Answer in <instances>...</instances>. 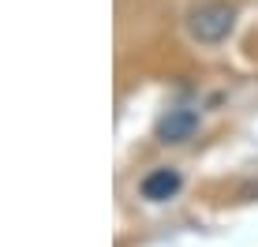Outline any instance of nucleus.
Returning <instances> with one entry per match:
<instances>
[{"instance_id":"1","label":"nucleus","mask_w":258,"mask_h":247,"mask_svg":"<svg viewBox=\"0 0 258 247\" xmlns=\"http://www.w3.org/2000/svg\"><path fill=\"white\" fill-rule=\"evenodd\" d=\"M232 26H236V8L225 4V0H210V4L191 12V34L199 41H206V45L225 41L232 34Z\"/></svg>"},{"instance_id":"2","label":"nucleus","mask_w":258,"mask_h":247,"mask_svg":"<svg viewBox=\"0 0 258 247\" xmlns=\"http://www.w3.org/2000/svg\"><path fill=\"white\" fill-rule=\"evenodd\" d=\"M199 128V112L195 109H168L157 124V139L161 143H187Z\"/></svg>"},{"instance_id":"3","label":"nucleus","mask_w":258,"mask_h":247,"mask_svg":"<svg viewBox=\"0 0 258 247\" xmlns=\"http://www.w3.org/2000/svg\"><path fill=\"white\" fill-rule=\"evenodd\" d=\"M180 172L176 169H154L142 180V199H150V202H168V199H176V191H180Z\"/></svg>"}]
</instances>
